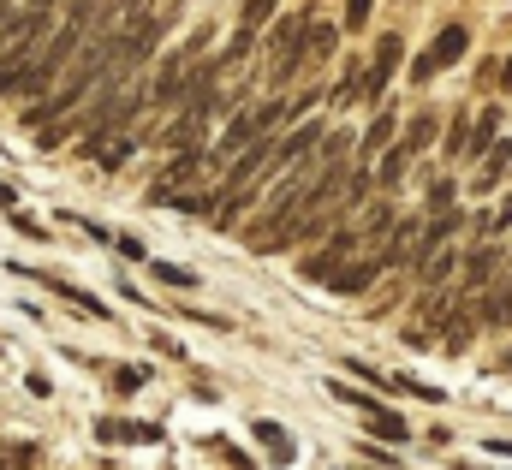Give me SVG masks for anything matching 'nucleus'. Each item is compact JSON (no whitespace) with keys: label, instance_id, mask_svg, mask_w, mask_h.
Wrapping results in <instances>:
<instances>
[{"label":"nucleus","instance_id":"f257e3e1","mask_svg":"<svg viewBox=\"0 0 512 470\" xmlns=\"http://www.w3.org/2000/svg\"><path fill=\"white\" fill-rule=\"evenodd\" d=\"M310 6H298V12H286L280 24H274V36H268V48H274V90L304 66V30H310Z\"/></svg>","mask_w":512,"mask_h":470},{"label":"nucleus","instance_id":"f03ea898","mask_svg":"<svg viewBox=\"0 0 512 470\" xmlns=\"http://www.w3.org/2000/svg\"><path fill=\"white\" fill-rule=\"evenodd\" d=\"M328 393H334V399H346V405H358V411H364V429H370V435H382V441H393V447H405V441H411L405 417H399V411H387V405H376L370 393H358V387H346V381H334Z\"/></svg>","mask_w":512,"mask_h":470},{"label":"nucleus","instance_id":"7ed1b4c3","mask_svg":"<svg viewBox=\"0 0 512 470\" xmlns=\"http://www.w3.org/2000/svg\"><path fill=\"white\" fill-rule=\"evenodd\" d=\"M399 60H405V42H399V36H376V54H370V66H364V102H382L387 84H393V72H399Z\"/></svg>","mask_w":512,"mask_h":470},{"label":"nucleus","instance_id":"20e7f679","mask_svg":"<svg viewBox=\"0 0 512 470\" xmlns=\"http://www.w3.org/2000/svg\"><path fill=\"white\" fill-rule=\"evenodd\" d=\"M358 244H364V233H358V227H340V233L328 238V244H322L316 256H304V280L328 286V280H334V268H340V262H346V256H352Z\"/></svg>","mask_w":512,"mask_h":470},{"label":"nucleus","instance_id":"39448f33","mask_svg":"<svg viewBox=\"0 0 512 470\" xmlns=\"http://www.w3.org/2000/svg\"><path fill=\"white\" fill-rule=\"evenodd\" d=\"M382 268H387L382 256H358V262H340V268H334V280H328V292H346V298H352V292H364V286H370Z\"/></svg>","mask_w":512,"mask_h":470},{"label":"nucleus","instance_id":"423d86ee","mask_svg":"<svg viewBox=\"0 0 512 470\" xmlns=\"http://www.w3.org/2000/svg\"><path fill=\"white\" fill-rule=\"evenodd\" d=\"M477 322H483V328H507L512 322V274H501V280L477 298Z\"/></svg>","mask_w":512,"mask_h":470},{"label":"nucleus","instance_id":"0eeeda50","mask_svg":"<svg viewBox=\"0 0 512 470\" xmlns=\"http://www.w3.org/2000/svg\"><path fill=\"white\" fill-rule=\"evenodd\" d=\"M465 48H471V30H465V24H447V30L429 42V66H435V72H441V66H459Z\"/></svg>","mask_w":512,"mask_h":470},{"label":"nucleus","instance_id":"6e6552de","mask_svg":"<svg viewBox=\"0 0 512 470\" xmlns=\"http://www.w3.org/2000/svg\"><path fill=\"white\" fill-rule=\"evenodd\" d=\"M251 435L262 441V447H268V453H274V465H292V459H298V447H292V435H286V429H280L274 417H256V423H251Z\"/></svg>","mask_w":512,"mask_h":470},{"label":"nucleus","instance_id":"1a4fd4ad","mask_svg":"<svg viewBox=\"0 0 512 470\" xmlns=\"http://www.w3.org/2000/svg\"><path fill=\"white\" fill-rule=\"evenodd\" d=\"M161 143H167L173 155H185V149H203V114H191V108H185V119H173V125L161 131Z\"/></svg>","mask_w":512,"mask_h":470},{"label":"nucleus","instance_id":"9d476101","mask_svg":"<svg viewBox=\"0 0 512 470\" xmlns=\"http://www.w3.org/2000/svg\"><path fill=\"white\" fill-rule=\"evenodd\" d=\"M84 155H90L96 167H126L131 155H137V137H126V131H120V137H102V143H84Z\"/></svg>","mask_w":512,"mask_h":470},{"label":"nucleus","instance_id":"9b49d317","mask_svg":"<svg viewBox=\"0 0 512 470\" xmlns=\"http://www.w3.org/2000/svg\"><path fill=\"white\" fill-rule=\"evenodd\" d=\"M507 161H512V143H507V137H501V143H495V149L483 155V173L471 179V191H477V197H489V191L501 185V173H507Z\"/></svg>","mask_w":512,"mask_h":470},{"label":"nucleus","instance_id":"f8f14e48","mask_svg":"<svg viewBox=\"0 0 512 470\" xmlns=\"http://www.w3.org/2000/svg\"><path fill=\"white\" fill-rule=\"evenodd\" d=\"M441 328H447V334H441V346H447V352H465V346H471V334H477V310H471V304H459Z\"/></svg>","mask_w":512,"mask_h":470},{"label":"nucleus","instance_id":"ddd939ff","mask_svg":"<svg viewBox=\"0 0 512 470\" xmlns=\"http://www.w3.org/2000/svg\"><path fill=\"white\" fill-rule=\"evenodd\" d=\"M96 435L108 441V447H120V441H161V423H96Z\"/></svg>","mask_w":512,"mask_h":470},{"label":"nucleus","instance_id":"4468645a","mask_svg":"<svg viewBox=\"0 0 512 470\" xmlns=\"http://www.w3.org/2000/svg\"><path fill=\"white\" fill-rule=\"evenodd\" d=\"M393 131H399V119L387 114V108H376V119H370V131L358 137V149H364V155H387V149H393Z\"/></svg>","mask_w":512,"mask_h":470},{"label":"nucleus","instance_id":"2eb2a0df","mask_svg":"<svg viewBox=\"0 0 512 470\" xmlns=\"http://www.w3.org/2000/svg\"><path fill=\"white\" fill-rule=\"evenodd\" d=\"M334 48H340V30H334V24H316V18H310V30H304V66L328 60Z\"/></svg>","mask_w":512,"mask_h":470},{"label":"nucleus","instance_id":"dca6fc26","mask_svg":"<svg viewBox=\"0 0 512 470\" xmlns=\"http://www.w3.org/2000/svg\"><path fill=\"white\" fill-rule=\"evenodd\" d=\"M417 274H423V286H429V292H447V280L459 274V256H453V250H435Z\"/></svg>","mask_w":512,"mask_h":470},{"label":"nucleus","instance_id":"f3484780","mask_svg":"<svg viewBox=\"0 0 512 470\" xmlns=\"http://www.w3.org/2000/svg\"><path fill=\"white\" fill-rule=\"evenodd\" d=\"M435 131H441V119H435V114H429V108H423V114H417V119H411V125H405V137H399V143H405L411 155H423V149L435 143Z\"/></svg>","mask_w":512,"mask_h":470},{"label":"nucleus","instance_id":"a211bd4d","mask_svg":"<svg viewBox=\"0 0 512 470\" xmlns=\"http://www.w3.org/2000/svg\"><path fill=\"white\" fill-rule=\"evenodd\" d=\"M48 286H54V292H60L66 304H78V310H90L96 322H108V304H102V298H90L84 286H72V280H54V274H48Z\"/></svg>","mask_w":512,"mask_h":470},{"label":"nucleus","instance_id":"6ab92c4d","mask_svg":"<svg viewBox=\"0 0 512 470\" xmlns=\"http://www.w3.org/2000/svg\"><path fill=\"white\" fill-rule=\"evenodd\" d=\"M405 167H411V149H405V143H393V149L382 155V167H376V185H382V191H393V185L405 179Z\"/></svg>","mask_w":512,"mask_h":470},{"label":"nucleus","instance_id":"aec40b11","mask_svg":"<svg viewBox=\"0 0 512 470\" xmlns=\"http://www.w3.org/2000/svg\"><path fill=\"white\" fill-rule=\"evenodd\" d=\"M155 280H161V286H173V292L203 286V280H197V268H179V262H155Z\"/></svg>","mask_w":512,"mask_h":470},{"label":"nucleus","instance_id":"412c9836","mask_svg":"<svg viewBox=\"0 0 512 470\" xmlns=\"http://www.w3.org/2000/svg\"><path fill=\"white\" fill-rule=\"evenodd\" d=\"M114 387H120V393L149 387V363H120V369H114Z\"/></svg>","mask_w":512,"mask_h":470},{"label":"nucleus","instance_id":"4be33fe9","mask_svg":"<svg viewBox=\"0 0 512 470\" xmlns=\"http://www.w3.org/2000/svg\"><path fill=\"white\" fill-rule=\"evenodd\" d=\"M239 12H245V30H262V24H268V18L280 12V0H245Z\"/></svg>","mask_w":512,"mask_h":470},{"label":"nucleus","instance_id":"5701e85b","mask_svg":"<svg viewBox=\"0 0 512 470\" xmlns=\"http://www.w3.org/2000/svg\"><path fill=\"white\" fill-rule=\"evenodd\" d=\"M453 197H459V185H453V179H435V185H429V215H447Z\"/></svg>","mask_w":512,"mask_h":470},{"label":"nucleus","instance_id":"b1692460","mask_svg":"<svg viewBox=\"0 0 512 470\" xmlns=\"http://www.w3.org/2000/svg\"><path fill=\"white\" fill-rule=\"evenodd\" d=\"M72 137V119H54V125H42V137H36V149H60Z\"/></svg>","mask_w":512,"mask_h":470},{"label":"nucleus","instance_id":"393cba45","mask_svg":"<svg viewBox=\"0 0 512 470\" xmlns=\"http://www.w3.org/2000/svg\"><path fill=\"white\" fill-rule=\"evenodd\" d=\"M465 149H471V119L459 114L453 119V131H447V155H465Z\"/></svg>","mask_w":512,"mask_h":470},{"label":"nucleus","instance_id":"a878e982","mask_svg":"<svg viewBox=\"0 0 512 470\" xmlns=\"http://www.w3.org/2000/svg\"><path fill=\"white\" fill-rule=\"evenodd\" d=\"M370 6L376 0H346V30H364L370 24Z\"/></svg>","mask_w":512,"mask_h":470},{"label":"nucleus","instance_id":"bb28decb","mask_svg":"<svg viewBox=\"0 0 512 470\" xmlns=\"http://www.w3.org/2000/svg\"><path fill=\"white\" fill-rule=\"evenodd\" d=\"M24 387H30V393H36V399H48V393H54V381H48V375H42V369H30V375H24Z\"/></svg>","mask_w":512,"mask_h":470},{"label":"nucleus","instance_id":"cd10ccee","mask_svg":"<svg viewBox=\"0 0 512 470\" xmlns=\"http://www.w3.org/2000/svg\"><path fill=\"white\" fill-rule=\"evenodd\" d=\"M114 250H120V256H131V262H149V250H143L137 238H114Z\"/></svg>","mask_w":512,"mask_h":470},{"label":"nucleus","instance_id":"c85d7f7f","mask_svg":"<svg viewBox=\"0 0 512 470\" xmlns=\"http://www.w3.org/2000/svg\"><path fill=\"white\" fill-rule=\"evenodd\" d=\"M429 78H435V66H429V54H417L411 60V84H429Z\"/></svg>","mask_w":512,"mask_h":470},{"label":"nucleus","instance_id":"c756f323","mask_svg":"<svg viewBox=\"0 0 512 470\" xmlns=\"http://www.w3.org/2000/svg\"><path fill=\"white\" fill-rule=\"evenodd\" d=\"M0 209H18V185H6V179H0Z\"/></svg>","mask_w":512,"mask_h":470},{"label":"nucleus","instance_id":"7c9ffc66","mask_svg":"<svg viewBox=\"0 0 512 470\" xmlns=\"http://www.w3.org/2000/svg\"><path fill=\"white\" fill-rule=\"evenodd\" d=\"M489 453H501V459H512V441H489Z\"/></svg>","mask_w":512,"mask_h":470},{"label":"nucleus","instance_id":"2f4dec72","mask_svg":"<svg viewBox=\"0 0 512 470\" xmlns=\"http://www.w3.org/2000/svg\"><path fill=\"white\" fill-rule=\"evenodd\" d=\"M501 90H512V54H507V66H501Z\"/></svg>","mask_w":512,"mask_h":470},{"label":"nucleus","instance_id":"473e14b6","mask_svg":"<svg viewBox=\"0 0 512 470\" xmlns=\"http://www.w3.org/2000/svg\"><path fill=\"white\" fill-rule=\"evenodd\" d=\"M0 12H6V0H0Z\"/></svg>","mask_w":512,"mask_h":470}]
</instances>
